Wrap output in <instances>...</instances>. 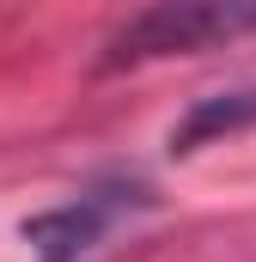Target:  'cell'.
I'll use <instances>...</instances> for the list:
<instances>
[{
    "instance_id": "cell-1",
    "label": "cell",
    "mask_w": 256,
    "mask_h": 262,
    "mask_svg": "<svg viewBox=\"0 0 256 262\" xmlns=\"http://www.w3.org/2000/svg\"><path fill=\"white\" fill-rule=\"evenodd\" d=\"M244 31H256V0H159V6H140L128 25L110 31L104 67H134V61H159V55H195V49L232 43Z\"/></svg>"
},
{
    "instance_id": "cell-2",
    "label": "cell",
    "mask_w": 256,
    "mask_h": 262,
    "mask_svg": "<svg viewBox=\"0 0 256 262\" xmlns=\"http://www.w3.org/2000/svg\"><path fill=\"white\" fill-rule=\"evenodd\" d=\"M122 207H153V189L134 183V177L98 183V189L61 201V207H49V213H31V220L18 226V238L37 250V262H79L104 232H110V220H116Z\"/></svg>"
},
{
    "instance_id": "cell-3",
    "label": "cell",
    "mask_w": 256,
    "mask_h": 262,
    "mask_svg": "<svg viewBox=\"0 0 256 262\" xmlns=\"http://www.w3.org/2000/svg\"><path fill=\"white\" fill-rule=\"evenodd\" d=\"M238 128H256V85L250 92H214V98H195L183 110V122L171 128V152L189 159L195 146L220 140V134H238Z\"/></svg>"
}]
</instances>
